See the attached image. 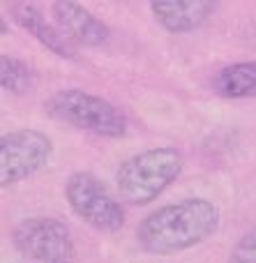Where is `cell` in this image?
I'll return each mask as SVG.
<instances>
[{
	"mask_svg": "<svg viewBox=\"0 0 256 263\" xmlns=\"http://www.w3.org/2000/svg\"><path fill=\"white\" fill-rule=\"evenodd\" d=\"M220 219L217 203L203 196H189L146 215L136 227V242L150 256H173L212 238Z\"/></svg>",
	"mask_w": 256,
	"mask_h": 263,
	"instance_id": "cell-1",
	"label": "cell"
},
{
	"mask_svg": "<svg viewBox=\"0 0 256 263\" xmlns=\"http://www.w3.org/2000/svg\"><path fill=\"white\" fill-rule=\"evenodd\" d=\"M183 171V153L171 145L127 157L115 171V192L129 205H148L162 196Z\"/></svg>",
	"mask_w": 256,
	"mask_h": 263,
	"instance_id": "cell-2",
	"label": "cell"
},
{
	"mask_svg": "<svg viewBox=\"0 0 256 263\" xmlns=\"http://www.w3.org/2000/svg\"><path fill=\"white\" fill-rule=\"evenodd\" d=\"M46 114L76 129L104 139H120L127 134V118L109 100L78 88H65L46 100Z\"/></svg>",
	"mask_w": 256,
	"mask_h": 263,
	"instance_id": "cell-3",
	"label": "cell"
},
{
	"mask_svg": "<svg viewBox=\"0 0 256 263\" xmlns=\"http://www.w3.org/2000/svg\"><path fill=\"white\" fill-rule=\"evenodd\" d=\"M65 199L76 217L102 233L125 227V210L109 187L90 171H74L65 182Z\"/></svg>",
	"mask_w": 256,
	"mask_h": 263,
	"instance_id": "cell-4",
	"label": "cell"
},
{
	"mask_svg": "<svg viewBox=\"0 0 256 263\" xmlns=\"http://www.w3.org/2000/svg\"><path fill=\"white\" fill-rule=\"evenodd\" d=\"M53 157V141L40 129H14L0 136V185L23 182Z\"/></svg>",
	"mask_w": 256,
	"mask_h": 263,
	"instance_id": "cell-5",
	"label": "cell"
},
{
	"mask_svg": "<svg viewBox=\"0 0 256 263\" xmlns=\"http://www.w3.org/2000/svg\"><path fill=\"white\" fill-rule=\"evenodd\" d=\"M12 242L32 263H72L76 256L72 233L55 217H28L18 222Z\"/></svg>",
	"mask_w": 256,
	"mask_h": 263,
	"instance_id": "cell-6",
	"label": "cell"
},
{
	"mask_svg": "<svg viewBox=\"0 0 256 263\" xmlns=\"http://www.w3.org/2000/svg\"><path fill=\"white\" fill-rule=\"evenodd\" d=\"M51 14L58 26V30L67 37L72 44L83 46H102L109 42L111 30L102 18H97L92 12L81 7L72 0H55L51 3Z\"/></svg>",
	"mask_w": 256,
	"mask_h": 263,
	"instance_id": "cell-7",
	"label": "cell"
},
{
	"mask_svg": "<svg viewBox=\"0 0 256 263\" xmlns=\"http://www.w3.org/2000/svg\"><path fill=\"white\" fill-rule=\"evenodd\" d=\"M155 21L171 35L194 32L215 14L217 3L212 0H152Z\"/></svg>",
	"mask_w": 256,
	"mask_h": 263,
	"instance_id": "cell-8",
	"label": "cell"
},
{
	"mask_svg": "<svg viewBox=\"0 0 256 263\" xmlns=\"http://www.w3.org/2000/svg\"><path fill=\"white\" fill-rule=\"evenodd\" d=\"M9 14H12V18L28 32V35H32L42 46L53 51L55 55L67 58V60L76 58V46L58 30V26L46 23L44 14H42L32 3H12L9 5Z\"/></svg>",
	"mask_w": 256,
	"mask_h": 263,
	"instance_id": "cell-9",
	"label": "cell"
},
{
	"mask_svg": "<svg viewBox=\"0 0 256 263\" xmlns=\"http://www.w3.org/2000/svg\"><path fill=\"white\" fill-rule=\"evenodd\" d=\"M212 88L226 100L256 95V60H243L222 67L212 81Z\"/></svg>",
	"mask_w": 256,
	"mask_h": 263,
	"instance_id": "cell-10",
	"label": "cell"
},
{
	"mask_svg": "<svg viewBox=\"0 0 256 263\" xmlns=\"http://www.w3.org/2000/svg\"><path fill=\"white\" fill-rule=\"evenodd\" d=\"M0 86L14 95H26L35 86V69L14 55H0Z\"/></svg>",
	"mask_w": 256,
	"mask_h": 263,
	"instance_id": "cell-11",
	"label": "cell"
},
{
	"mask_svg": "<svg viewBox=\"0 0 256 263\" xmlns=\"http://www.w3.org/2000/svg\"><path fill=\"white\" fill-rule=\"evenodd\" d=\"M229 263H256V224L233 245Z\"/></svg>",
	"mask_w": 256,
	"mask_h": 263,
	"instance_id": "cell-12",
	"label": "cell"
}]
</instances>
